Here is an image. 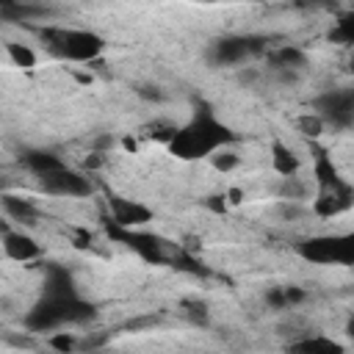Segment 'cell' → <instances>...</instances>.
Instances as JSON below:
<instances>
[{
	"mask_svg": "<svg viewBox=\"0 0 354 354\" xmlns=\"http://www.w3.org/2000/svg\"><path fill=\"white\" fill-rule=\"evenodd\" d=\"M271 163H274V169L282 174V177H290V174H296V169H299V160H296V155L285 147V144H274V155H271Z\"/></svg>",
	"mask_w": 354,
	"mask_h": 354,
	"instance_id": "9",
	"label": "cell"
},
{
	"mask_svg": "<svg viewBox=\"0 0 354 354\" xmlns=\"http://www.w3.org/2000/svg\"><path fill=\"white\" fill-rule=\"evenodd\" d=\"M290 348H296V351H340L343 346H337L335 340H324V337H307V340L290 343Z\"/></svg>",
	"mask_w": 354,
	"mask_h": 354,
	"instance_id": "11",
	"label": "cell"
},
{
	"mask_svg": "<svg viewBox=\"0 0 354 354\" xmlns=\"http://www.w3.org/2000/svg\"><path fill=\"white\" fill-rule=\"evenodd\" d=\"M230 141V133L224 124H218L210 113H202L194 119L188 127L177 130L171 138V149L180 158H199V155H213L221 144Z\"/></svg>",
	"mask_w": 354,
	"mask_h": 354,
	"instance_id": "1",
	"label": "cell"
},
{
	"mask_svg": "<svg viewBox=\"0 0 354 354\" xmlns=\"http://www.w3.org/2000/svg\"><path fill=\"white\" fill-rule=\"evenodd\" d=\"M354 205V188L346 180H332L318 185V199H315V213L324 218H332L337 213H346Z\"/></svg>",
	"mask_w": 354,
	"mask_h": 354,
	"instance_id": "5",
	"label": "cell"
},
{
	"mask_svg": "<svg viewBox=\"0 0 354 354\" xmlns=\"http://www.w3.org/2000/svg\"><path fill=\"white\" fill-rule=\"evenodd\" d=\"M271 64L274 66H282V69H293V66H301L304 64V53L301 50H296V47H279V50H274L271 53Z\"/></svg>",
	"mask_w": 354,
	"mask_h": 354,
	"instance_id": "10",
	"label": "cell"
},
{
	"mask_svg": "<svg viewBox=\"0 0 354 354\" xmlns=\"http://www.w3.org/2000/svg\"><path fill=\"white\" fill-rule=\"evenodd\" d=\"M8 55L14 58L17 66H33L36 64V55L28 47H22V44H8Z\"/></svg>",
	"mask_w": 354,
	"mask_h": 354,
	"instance_id": "13",
	"label": "cell"
},
{
	"mask_svg": "<svg viewBox=\"0 0 354 354\" xmlns=\"http://www.w3.org/2000/svg\"><path fill=\"white\" fill-rule=\"evenodd\" d=\"M3 249L17 263H25V260H33V257L41 254V249H39V243L33 238H28L22 232H11V230L3 232Z\"/></svg>",
	"mask_w": 354,
	"mask_h": 354,
	"instance_id": "7",
	"label": "cell"
},
{
	"mask_svg": "<svg viewBox=\"0 0 354 354\" xmlns=\"http://www.w3.org/2000/svg\"><path fill=\"white\" fill-rule=\"evenodd\" d=\"M321 127H324V116H321V113H313V116H301V119H299V130H301L304 136H318Z\"/></svg>",
	"mask_w": 354,
	"mask_h": 354,
	"instance_id": "14",
	"label": "cell"
},
{
	"mask_svg": "<svg viewBox=\"0 0 354 354\" xmlns=\"http://www.w3.org/2000/svg\"><path fill=\"white\" fill-rule=\"evenodd\" d=\"M50 346L58 348V351H69V348H75L77 343H75V337H69V335H55V337H50Z\"/></svg>",
	"mask_w": 354,
	"mask_h": 354,
	"instance_id": "16",
	"label": "cell"
},
{
	"mask_svg": "<svg viewBox=\"0 0 354 354\" xmlns=\"http://www.w3.org/2000/svg\"><path fill=\"white\" fill-rule=\"evenodd\" d=\"M41 39L50 44L53 53L69 58V61H91L102 50V39L88 33V30H75V28H47L41 30Z\"/></svg>",
	"mask_w": 354,
	"mask_h": 354,
	"instance_id": "2",
	"label": "cell"
},
{
	"mask_svg": "<svg viewBox=\"0 0 354 354\" xmlns=\"http://www.w3.org/2000/svg\"><path fill=\"white\" fill-rule=\"evenodd\" d=\"M346 329H348V335H351V337H354V318H351V321H348V326H346Z\"/></svg>",
	"mask_w": 354,
	"mask_h": 354,
	"instance_id": "17",
	"label": "cell"
},
{
	"mask_svg": "<svg viewBox=\"0 0 354 354\" xmlns=\"http://www.w3.org/2000/svg\"><path fill=\"white\" fill-rule=\"evenodd\" d=\"M149 326H158V315H141V318H130V321H127V329H130V332L149 329Z\"/></svg>",
	"mask_w": 354,
	"mask_h": 354,
	"instance_id": "15",
	"label": "cell"
},
{
	"mask_svg": "<svg viewBox=\"0 0 354 354\" xmlns=\"http://www.w3.org/2000/svg\"><path fill=\"white\" fill-rule=\"evenodd\" d=\"M3 207H6V213H8L11 218H17V221H22V224H33V221L39 218V210H36L33 202L17 199V196H11V194L3 196Z\"/></svg>",
	"mask_w": 354,
	"mask_h": 354,
	"instance_id": "8",
	"label": "cell"
},
{
	"mask_svg": "<svg viewBox=\"0 0 354 354\" xmlns=\"http://www.w3.org/2000/svg\"><path fill=\"white\" fill-rule=\"evenodd\" d=\"M108 205H111V213H113V224H119V227H136V224L149 221V210L144 205L133 202V199L111 196Z\"/></svg>",
	"mask_w": 354,
	"mask_h": 354,
	"instance_id": "6",
	"label": "cell"
},
{
	"mask_svg": "<svg viewBox=\"0 0 354 354\" xmlns=\"http://www.w3.org/2000/svg\"><path fill=\"white\" fill-rule=\"evenodd\" d=\"M301 254L315 263H354V232L348 235H326V238H310L301 243Z\"/></svg>",
	"mask_w": 354,
	"mask_h": 354,
	"instance_id": "3",
	"label": "cell"
},
{
	"mask_svg": "<svg viewBox=\"0 0 354 354\" xmlns=\"http://www.w3.org/2000/svg\"><path fill=\"white\" fill-rule=\"evenodd\" d=\"M210 158H213V166H216L218 171H230V169H235V166L241 163V158H238L235 152H230V149H221V147H218V149H216Z\"/></svg>",
	"mask_w": 354,
	"mask_h": 354,
	"instance_id": "12",
	"label": "cell"
},
{
	"mask_svg": "<svg viewBox=\"0 0 354 354\" xmlns=\"http://www.w3.org/2000/svg\"><path fill=\"white\" fill-rule=\"evenodd\" d=\"M41 180V188L53 196H88L91 194V183L77 174V171H69L66 166H58V169H50L44 174H36Z\"/></svg>",
	"mask_w": 354,
	"mask_h": 354,
	"instance_id": "4",
	"label": "cell"
}]
</instances>
